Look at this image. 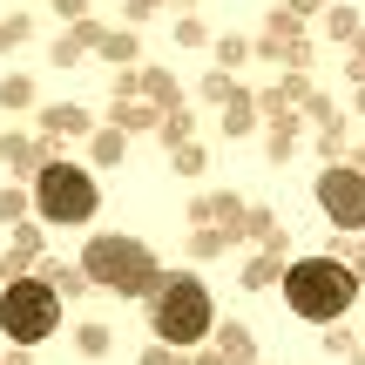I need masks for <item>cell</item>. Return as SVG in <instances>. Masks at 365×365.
Here are the masks:
<instances>
[{
    "label": "cell",
    "instance_id": "cell-3",
    "mask_svg": "<svg viewBox=\"0 0 365 365\" xmlns=\"http://www.w3.org/2000/svg\"><path fill=\"white\" fill-rule=\"evenodd\" d=\"M149 325H156L163 345H196L210 331V291L196 277H163L156 304H149Z\"/></svg>",
    "mask_w": 365,
    "mask_h": 365
},
{
    "label": "cell",
    "instance_id": "cell-5",
    "mask_svg": "<svg viewBox=\"0 0 365 365\" xmlns=\"http://www.w3.org/2000/svg\"><path fill=\"white\" fill-rule=\"evenodd\" d=\"M34 210L48 223H88L95 217V176L75 170V163H48L34 182Z\"/></svg>",
    "mask_w": 365,
    "mask_h": 365
},
{
    "label": "cell",
    "instance_id": "cell-6",
    "mask_svg": "<svg viewBox=\"0 0 365 365\" xmlns=\"http://www.w3.org/2000/svg\"><path fill=\"white\" fill-rule=\"evenodd\" d=\"M318 203H325L331 223L359 230V223H365V176L359 170H325V176H318Z\"/></svg>",
    "mask_w": 365,
    "mask_h": 365
},
{
    "label": "cell",
    "instance_id": "cell-1",
    "mask_svg": "<svg viewBox=\"0 0 365 365\" xmlns=\"http://www.w3.org/2000/svg\"><path fill=\"white\" fill-rule=\"evenodd\" d=\"M359 298V277L345 271L339 257H298L284 271V304L298 318H312V325H331V318H345Z\"/></svg>",
    "mask_w": 365,
    "mask_h": 365
},
{
    "label": "cell",
    "instance_id": "cell-4",
    "mask_svg": "<svg viewBox=\"0 0 365 365\" xmlns=\"http://www.w3.org/2000/svg\"><path fill=\"white\" fill-rule=\"evenodd\" d=\"M54 325H61V298H54V284H41V277H14V284L0 291V331H7L14 345H41Z\"/></svg>",
    "mask_w": 365,
    "mask_h": 365
},
{
    "label": "cell",
    "instance_id": "cell-2",
    "mask_svg": "<svg viewBox=\"0 0 365 365\" xmlns=\"http://www.w3.org/2000/svg\"><path fill=\"white\" fill-rule=\"evenodd\" d=\"M81 271H88L95 284H108V291H149V284H156V257H149V244H143V237H122V230L88 237Z\"/></svg>",
    "mask_w": 365,
    "mask_h": 365
}]
</instances>
